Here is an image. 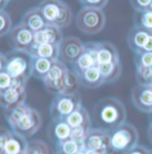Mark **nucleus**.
<instances>
[{"instance_id":"obj_1","label":"nucleus","mask_w":152,"mask_h":154,"mask_svg":"<svg viewBox=\"0 0 152 154\" xmlns=\"http://www.w3.org/2000/svg\"><path fill=\"white\" fill-rule=\"evenodd\" d=\"M127 113L123 103L115 97L99 100L93 108V120L99 128L108 132L126 123Z\"/></svg>"},{"instance_id":"obj_2","label":"nucleus","mask_w":152,"mask_h":154,"mask_svg":"<svg viewBox=\"0 0 152 154\" xmlns=\"http://www.w3.org/2000/svg\"><path fill=\"white\" fill-rule=\"evenodd\" d=\"M38 6L48 24L63 29L70 26L73 22V11L63 0H41Z\"/></svg>"},{"instance_id":"obj_3","label":"nucleus","mask_w":152,"mask_h":154,"mask_svg":"<svg viewBox=\"0 0 152 154\" xmlns=\"http://www.w3.org/2000/svg\"><path fill=\"white\" fill-rule=\"evenodd\" d=\"M108 154H125L136 146L140 140L137 128L129 123H124L110 131Z\"/></svg>"},{"instance_id":"obj_4","label":"nucleus","mask_w":152,"mask_h":154,"mask_svg":"<svg viewBox=\"0 0 152 154\" xmlns=\"http://www.w3.org/2000/svg\"><path fill=\"white\" fill-rule=\"evenodd\" d=\"M106 15L103 9L83 6L77 14L76 27L86 35H95L99 33L106 25Z\"/></svg>"},{"instance_id":"obj_5","label":"nucleus","mask_w":152,"mask_h":154,"mask_svg":"<svg viewBox=\"0 0 152 154\" xmlns=\"http://www.w3.org/2000/svg\"><path fill=\"white\" fill-rule=\"evenodd\" d=\"M7 63L5 71L14 80L27 82L32 76V57L29 53L12 50L6 54Z\"/></svg>"},{"instance_id":"obj_6","label":"nucleus","mask_w":152,"mask_h":154,"mask_svg":"<svg viewBox=\"0 0 152 154\" xmlns=\"http://www.w3.org/2000/svg\"><path fill=\"white\" fill-rule=\"evenodd\" d=\"M81 106V96L80 93L75 95H55L50 104L51 118H66Z\"/></svg>"},{"instance_id":"obj_7","label":"nucleus","mask_w":152,"mask_h":154,"mask_svg":"<svg viewBox=\"0 0 152 154\" xmlns=\"http://www.w3.org/2000/svg\"><path fill=\"white\" fill-rule=\"evenodd\" d=\"M42 125V116L37 109L29 107L27 111L13 125L11 129L14 133L25 138L34 135Z\"/></svg>"},{"instance_id":"obj_8","label":"nucleus","mask_w":152,"mask_h":154,"mask_svg":"<svg viewBox=\"0 0 152 154\" xmlns=\"http://www.w3.org/2000/svg\"><path fill=\"white\" fill-rule=\"evenodd\" d=\"M27 82L14 80L13 85L0 93V107L5 110L25 104L27 98Z\"/></svg>"},{"instance_id":"obj_9","label":"nucleus","mask_w":152,"mask_h":154,"mask_svg":"<svg viewBox=\"0 0 152 154\" xmlns=\"http://www.w3.org/2000/svg\"><path fill=\"white\" fill-rule=\"evenodd\" d=\"M69 70L66 64L61 60L55 61L48 74L42 81L47 91L54 95L60 94L63 91L65 81Z\"/></svg>"},{"instance_id":"obj_10","label":"nucleus","mask_w":152,"mask_h":154,"mask_svg":"<svg viewBox=\"0 0 152 154\" xmlns=\"http://www.w3.org/2000/svg\"><path fill=\"white\" fill-rule=\"evenodd\" d=\"M8 41L14 50L29 53L34 44V32L20 23L8 33Z\"/></svg>"},{"instance_id":"obj_11","label":"nucleus","mask_w":152,"mask_h":154,"mask_svg":"<svg viewBox=\"0 0 152 154\" xmlns=\"http://www.w3.org/2000/svg\"><path fill=\"white\" fill-rule=\"evenodd\" d=\"M110 141V133L99 127H91L86 134L84 147L87 150H92L100 153L108 154Z\"/></svg>"},{"instance_id":"obj_12","label":"nucleus","mask_w":152,"mask_h":154,"mask_svg":"<svg viewBox=\"0 0 152 154\" xmlns=\"http://www.w3.org/2000/svg\"><path fill=\"white\" fill-rule=\"evenodd\" d=\"M84 45L85 44L75 36H68L64 38L59 47V60L65 64L73 65L82 54Z\"/></svg>"},{"instance_id":"obj_13","label":"nucleus","mask_w":152,"mask_h":154,"mask_svg":"<svg viewBox=\"0 0 152 154\" xmlns=\"http://www.w3.org/2000/svg\"><path fill=\"white\" fill-rule=\"evenodd\" d=\"M133 106L141 112L152 114V87L150 84H136L131 91Z\"/></svg>"},{"instance_id":"obj_14","label":"nucleus","mask_w":152,"mask_h":154,"mask_svg":"<svg viewBox=\"0 0 152 154\" xmlns=\"http://www.w3.org/2000/svg\"><path fill=\"white\" fill-rule=\"evenodd\" d=\"M99 66L98 62V49L96 41L88 42L84 45V50L81 57L72 65V70L77 75L82 74L84 71L93 66Z\"/></svg>"},{"instance_id":"obj_15","label":"nucleus","mask_w":152,"mask_h":154,"mask_svg":"<svg viewBox=\"0 0 152 154\" xmlns=\"http://www.w3.org/2000/svg\"><path fill=\"white\" fill-rule=\"evenodd\" d=\"M47 133L49 140L56 144L70 138L72 127L65 118H54L49 123Z\"/></svg>"},{"instance_id":"obj_16","label":"nucleus","mask_w":152,"mask_h":154,"mask_svg":"<svg viewBox=\"0 0 152 154\" xmlns=\"http://www.w3.org/2000/svg\"><path fill=\"white\" fill-rule=\"evenodd\" d=\"M151 33L152 32L144 28L143 26L133 24V26L130 29L127 36V43L129 48L134 54L142 51Z\"/></svg>"},{"instance_id":"obj_17","label":"nucleus","mask_w":152,"mask_h":154,"mask_svg":"<svg viewBox=\"0 0 152 154\" xmlns=\"http://www.w3.org/2000/svg\"><path fill=\"white\" fill-rule=\"evenodd\" d=\"M63 39L64 37L61 29L48 23H47L46 26L40 31L34 32V44L37 45L49 43L60 46Z\"/></svg>"},{"instance_id":"obj_18","label":"nucleus","mask_w":152,"mask_h":154,"mask_svg":"<svg viewBox=\"0 0 152 154\" xmlns=\"http://www.w3.org/2000/svg\"><path fill=\"white\" fill-rule=\"evenodd\" d=\"M98 49L99 65L106 63L120 62L117 48L109 41H96Z\"/></svg>"},{"instance_id":"obj_19","label":"nucleus","mask_w":152,"mask_h":154,"mask_svg":"<svg viewBox=\"0 0 152 154\" xmlns=\"http://www.w3.org/2000/svg\"><path fill=\"white\" fill-rule=\"evenodd\" d=\"M77 76L79 78L81 86L86 89H97L105 84L104 78L99 71V66L89 68Z\"/></svg>"},{"instance_id":"obj_20","label":"nucleus","mask_w":152,"mask_h":154,"mask_svg":"<svg viewBox=\"0 0 152 154\" xmlns=\"http://www.w3.org/2000/svg\"><path fill=\"white\" fill-rule=\"evenodd\" d=\"M60 46L45 43V44H33L29 54L32 57H41L47 58L52 61L59 60Z\"/></svg>"},{"instance_id":"obj_21","label":"nucleus","mask_w":152,"mask_h":154,"mask_svg":"<svg viewBox=\"0 0 152 154\" xmlns=\"http://www.w3.org/2000/svg\"><path fill=\"white\" fill-rule=\"evenodd\" d=\"M21 23L25 24L34 32L40 31L47 24V22L38 6L32 7L27 10L23 14Z\"/></svg>"},{"instance_id":"obj_22","label":"nucleus","mask_w":152,"mask_h":154,"mask_svg":"<svg viewBox=\"0 0 152 154\" xmlns=\"http://www.w3.org/2000/svg\"><path fill=\"white\" fill-rule=\"evenodd\" d=\"M65 119L72 128L81 127L85 130H90L92 127V120L90 115L83 106L80 107Z\"/></svg>"},{"instance_id":"obj_23","label":"nucleus","mask_w":152,"mask_h":154,"mask_svg":"<svg viewBox=\"0 0 152 154\" xmlns=\"http://www.w3.org/2000/svg\"><path fill=\"white\" fill-rule=\"evenodd\" d=\"M28 141L25 137L12 131L5 148V154H25L28 148Z\"/></svg>"},{"instance_id":"obj_24","label":"nucleus","mask_w":152,"mask_h":154,"mask_svg":"<svg viewBox=\"0 0 152 154\" xmlns=\"http://www.w3.org/2000/svg\"><path fill=\"white\" fill-rule=\"evenodd\" d=\"M99 71L104 78L105 83H111L116 82L123 73V67L120 62L106 63L99 65Z\"/></svg>"},{"instance_id":"obj_25","label":"nucleus","mask_w":152,"mask_h":154,"mask_svg":"<svg viewBox=\"0 0 152 154\" xmlns=\"http://www.w3.org/2000/svg\"><path fill=\"white\" fill-rule=\"evenodd\" d=\"M54 62L55 61L47 58L32 57V76L43 81L48 74Z\"/></svg>"},{"instance_id":"obj_26","label":"nucleus","mask_w":152,"mask_h":154,"mask_svg":"<svg viewBox=\"0 0 152 154\" xmlns=\"http://www.w3.org/2000/svg\"><path fill=\"white\" fill-rule=\"evenodd\" d=\"M80 81L75 73L73 70H69L67 73V75L65 81L63 91L60 94L65 95H75L80 93Z\"/></svg>"},{"instance_id":"obj_27","label":"nucleus","mask_w":152,"mask_h":154,"mask_svg":"<svg viewBox=\"0 0 152 154\" xmlns=\"http://www.w3.org/2000/svg\"><path fill=\"white\" fill-rule=\"evenodd\" d=\"M84 149L83 143H80L71 138L56 144V152L65 154H77Z\"/></svg>"},{"instance_id":"obj_28","label":"nucleus","mask_w":152,"mask_h":154,"mask_svg":"<svg viewBox=\"0 0 152 154\" xmlns=\"http://www.w3.org/2000/svg\"><path fill=\"white\" fill-rule=\"evenodd\" d=\"M25 154H56L50 146L44 141L34 139L28 143V148Z\"/></svg>"},{"instance_id":"obj_29","label":"nucleus","mask_w":152,"mask_h":154,"mask_svg":"<svg viewBox=\"0 0 152 154\" xmlns=\"http://www.w3.org/2000/svg\"><path fill=\"white\" fill-rule=\"evenodd\" d=\"M29 107H30L29 105L23 104V105L15 107L14 109L5 110V117L8 125H10V127L13 126L22 117V116L27 111Z\"/></svg>"},{"instance_id":"obj_30","label":"nucleus","mask_w":152,"mask_h":154,"mask_svg":"<svg viewBox=\"0 0 152 154\" xmlns=\"http://www.w3.org/2000/svg\"><path fill=\"white\" fill-rule=\"evenodd\" d=\"M133 24H139L152 32V11L146 10L143 12H134Z\"/></svg>"},{"instance_id":"obj_31","label":"nucleus","mask_w":152,"mask_h":154,"mask_svg":"<svg viewBox=\"0 0 152 154\" xmlns=\"http://www.w3.org/2000/svg\"><path fill=\"white\" fill-rule=\"evenodd\" d=\"M135 77L138 84H150L152 81V67L135 66Z\"/></svg>"},{"instance_id":"obj_32","label":"nucleus","mask_w":152,"mask_h":154,"mask_svg":"<svg viewBox=\"0 0 152 154\" xmlns=\"http://www.w3.org/2000/svg\"><path fill=\"white\" fill-rule=\"evenodd\" d=\"M13 21L10 14L5 10H0V37L8 34L12 30Z\"/></svg>"},{"instance_id":"obj_33","label":"nucleus","mask_w":152,"mask_h":154,"mask_svg":"<svg viewBox=\"0 0 152 154\" xmlns=\"http://www.w3.org/2000/svg\"><path fill=\"white\" fill-rule=\"evenodd\" d=\"M135 66L152 67V52L140 51L134 54Z\"/></svg>"},{"instance_id":"obj_34","label":"nucleus","mask_w":152,"mask_h":154,"mask_svg":"<svg viewBox=\"0 0 152 154\" xmlns=\"http://www.w3.org/2000/svg\"><path fill=\"white\" fill-rule=\"evenodd\" d=\"M152 0H130L131 6L134 12H143L150 9Z\"/></svg>"},{"instance_id":"obj_35","label":"nucleus","mask_w":152,"mask_h":154,"mask_svg":"<svg viewBox=\"0 0 152 154\" xmlns=\"http://www.w3.org/2000/svg\"><path fill=\"white\" fill-rule=\"evenodd\" d=\"M14 79L5 70L0 72V93L6 91L13 85Z\"/></svg>"},{"instance_id":"obj_36","label":"nucleus","mask_w":152,"mask_h":154,"mask_svg":"<svg viewBox=\"0 0 152 154\" xmlns=\"http://www.w3.org/2000/svg\"><path fill=\"white\" fill-rule=\"evenodd\" d=\"M109 0H79V2L85 7H92L103 9L107 6Z\"/></svg>"},{"instance_id":"obj_37","label":"nucleus","mask_w":152,"mask_h":154,"mask_svg":"<svg viewBox=\"0 0 152 154\" xmlns=\"http://www.w3.org/2000/svg\"><path fill=\"white\" fill-rule=\"evenodd\" d=\"M11 133L12 131L4 127H0V154H5V144Z\"/></svg>"},{"instance_id":"obj_38","label":"nucleus","mask_w":152,"mask_h":154,"mask_svg":"<svg viewBox=\"0 0 152 154\" xmlns=\"http://www.w3.org/2000/svg\"><path fill=\"white\" fill-rule=\"evenodd\" d=\"M125 154H151V150H150L149 148L143 145L137 144L136 146L132 148L130 151H128Z\"/></svg>"},{"instance_id":"obj_39","label":"nucleus","mask_w":152,"mask_h":154,"mask_svg":"<svg viewBox=\"0 0 152 154\" xmlns=\"http://www.w3.org/2000/svg\"><path fill=\"white\" fill-rule=\"evenodd\" d=\"M6 63H7V57H6V55L3 54L0 52V72L4 71L5 68V66H6Z\"/></svg>"},{"instance_id":"obj_40","label":"nucleus","mask_w":152,"mask_h":154,"mask_svg":"<svg viewBox=\"0 0 152 154\" xmlns=\"http://www.w3.org/2000/svg\"><path fill=\"white\" fill-rule=\"evenodd\" d=\"M142 51L152 52V33L150 34V38L148 39V41H147V43H146V45H145V47H144Z\"/></svg>"},{"instance_id":"obj_41","label":"nucleus","mask_w":152,"mask_h":154,"mask_svg":"<svg viewBox=\"0 0 152 154\" xmlns=\"http://www.w3.org/2000/svg\"><path fill=\"white\" fill-rule=\"evenodd\" d=\"M147 134H148V138H149L150 143L152 144V124H150V123L149 125V128H148V131H147Z\"/></svg>"},{"instance_id":"obj_42","label":"nucleus","mask_w":152,"mask_h":154,"mask_svg":"<svg viewBox=\"0 0 152 154\" xmlns=\"http://www.w3.org/2000/svg\"><path fill=\"white\" fill-rule=\"evenodd\" d=\"M10 0H0V10L1 9H5L7 5V4L9 3Z\"/></svg>"},{"instance_id":"obj_43","label":"nucleus","mask_w":152,"mask_h":154,"mask_svg":"<svg viewBox=\"0 0 152 154\" xmlns=\"http://www.w3.org/2000/svg\"><path fill=\"white\" fill-rule=\"evenodd\" d=\"M84 152H85V154H104L100 153L99 152H96V151H92V150H87V149H85Z\"/></svg>"},{"instance_id":"obj_44","label":"nucleus","mask_w":152,"mask_h":154,"mask_svg":"<svg viewBox=\"0 0 152 154\" xmlns=\"http://www.w3.org/2000/svg\"><path fill=\"white\" fill-rule=\"evenodd\" d=\"M84 150H85V149H84ZM84 150H83V151H81L80 152H78L77 154H85V152H84Z\"/></svg>"},{"instance_id":"obj_45","label":"nucleus","mask_w":152,"mask_h":154,"mask_svg":"<svg viewBox=\"0 0 152 154\" xmlns=\"http://www.w3.org/2000/svg\"><path fill=\"white\" fill-rule=\"evenodd\" d=\"M150 123L152 124V114H150Z\"/></svg>"},{"instance_id":"obj_46","label":"nucleus","mask_w":152,"mask_h":154,"mask_svg":"<svg viewBox=\"0 0 152 154\" xmlns=\"http://www.w3.org/2000/svg\"><path fill=\"white\" fill-rule=\"evenodd\" d=\"M149 10H151L152 11V2H151V4H150V9Z\"/></svg>"},{"instance_id":"obj_47","label":"nucleus","mask_w":152,"mask_h":154,"mask_svg":"<svg viewBox=\"0 0 152 154\" xmlns=\"http://www.w3.org/2000/svg\"><path fill=\"white\" fill-rule=\"evenodd\" d=\"M56 154H65V153H62V152H56Z\"/></svg>"},{"instance_id":"obj_48","label":"nucleus","mask_w":152,"mask_h":154,"mask_svg":"<svg viewBox=\"0 0 152 154\" xmlns=\"http://www.w3.org/2000/svg\"><path fill=\"white\" fill-rule=\"evenodd\" d=\"M150 86H151V87H152V81H151V82H150Z\"/></svg>"},{"instance_id":"obj_49","label":"nucleus","mask_w":152,"mask_h":154,"mask_svg":"<svg viewBox=\"0 0 152 154\" xmlns=\"http://www.w3.org/2000/svg\"><path fill=\"white\" fill-rule=\"evenodd\" d=\"M151 154H152V150H151Z\"/></svg>"}]
</instances>
